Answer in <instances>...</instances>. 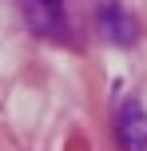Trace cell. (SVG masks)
I'll list each match as a JSON object with an SVG mask.
<instances>
[{
	"label": "cell",
	"instance_id": "obj_1",
	"mask_svg": "<svg viewBox=\"0 0 147 151\" xmlns=\"http://www.w3.org/2000/svg\"><path fill=\"white\" fill-rule=\"evenodd\" d=\"M24 20L40 40H64L68 36V12L64 0H24Z\"/></svg>",
	"mask_w": 147,
	"mask_h": 151
},
{
	"label": "cell",
	"instance_id": "obj_2",
	"mask_svg": "<svg viewBox=\"0 0 147 151\" xmlns=\"http://www.w3.org/2000/svg\"><path fill=\"white\" fill-rule=\"evenodd\" d=\"M95 28H100V36L108 40V44H135V36H139V24L131 20V12H127L119 0H103L100 12H95Z\"/></svg>",
	"mask_w": 147,
	"mask_h": 151
},
{
	"label": "cell",
	"instance_id": "obj_3",
	"mask_svg": "<svg viewBox=\"0 0 147 151\" xmlns=\"http://www.w3.org/2000/svg\"><path fill=\"white\" fill-rule=\"evenodd\" d=\"M115 143L119 151H147V111L139 99H123L115 111Z\"/></svg>",
	"mask_w": 147,
	"mask_h": 151
}]
</instances>
